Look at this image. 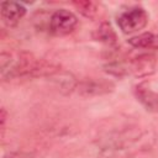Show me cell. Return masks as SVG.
Wrapping results in <instances>:
<instances>
[{
  "mask_svg": "<svg viewBox=\"0 0 158 158\" xmlns=\"http://www.w3.org/2000/svg\"><path fill=\"white\" fill-rule=\"evenodd\" d=\"M60 70L62 68L59 64L43 58H37L30 52H20L16 58L12 57L10 69L1 78L4 80L10 78H51Z\"/></svg>",
  "mask_w": 158,
  "mask_h": 158,
  "instance_id": "cell-1",
  "label": "cell"
},
{
  "mask_svg": "<svg viewBox=\"0 0 158 158\" xmlns=\"http://www.w3.org/2000/svg\"><path fill=\"white\" fill-rule=\"evenodd\" d=\"M148 23V14L141 6L131 7L117 17V25L125 35H131L143 30Z\"/></svg>",
  "mask_w": 158,
  "mask_h": 158,
  "instance_id": "cell-2",
  "label": "cell"
},
{
  "mask_svg": "<svg viewBox=\"0 0 158 158\" xmlns=\"http://www.w3.org/2000/svg\"><path fill=\"white\" fill-rule=\"evenodd\" d=\"M78 25V17L67 9L56 10L49 20V30L54 36H67L72 33Z\"/></svg>",
  "mask_w": 158,
  "mask_h": 158,
  "instance_id": "cell-3",
  "label": "cell"
},
{
  "mask_svg": "<svg viewBox=\"0 0 158 158\" xmlns=\"http://www.w3.org/2000/svg\"><path fill=\"white\" fill-rule=\"evenodd\" d=\"M115 89V84L111 80L102 78H86L78 83L77 90L81 96H99L112 93Z\"/></svg>",
  "mask_w": 158,
  "mask_h": 158,
  "instance_id": "cell-4",
  "label": "cell"
},
{
  "mask_svg": "<svg viewBox=\"0 0 158 158\" xmlns=\"http://www.w3.org/2000/svg\"><path fill=\"white\" fill-rule=\"evenodd\" d=\"M156 65H157V60H156L154 56L141 54V56L131 59L128 62V64L126 65V68H127V73H131L135 77L142 78V77L151 75L154 72Z\"/></svg>",
  "mask_w": 158,
  "mask_h": 158,
  "instance_id": "cell-5",
  "label": "cell"
},
{
  "mask_svg": "<svg viewBox=\"0 0 158 158\" xmlns=\"http://www.w3.org/2000/svg\"><path fill=\"white\" fill-rule=\"evenodd\" d=\"M0 12H1L2 22L7 27H15L26 15V7L20 2L6 0L1 2Z\"/></svg>",
  "mask_w": 158,
  "mask_h": 158,
  "instance_id": "cell-6",
  "label": "cell"
},
{
  "mask_svg": "<svg viewBox=\"0 0 158 158\" xmlns=\"http://www.w3.org/2000/svg\"><path fill=\"white\" fill-rule=\"evenodd\" d=\"M136 99L148 112H158V93L146 86L144 84H137L133 89Z\"/></svg>",
  "mask_w": 158,
  "mask_h": 158,
  "instance_id": "cell-7",
  "label": "cell"
},
{
  "mask_svg": "<svg viewBox=\"0 0 158 158\" xmlns=\"http://www.w3.org/2000/svg\"><path fill=\"white\" fill-rule=\"evenodd\" d=\"M93 38L106 46L115 47L117 44V35L109 22H101L93 32Z\"/></svg>",
  "mask_w": 158,
  "mask_h": 158,
  "instance_id": "cell-8",
  "label": "cell"
},
{
  "mask_svg": "<svg viewBox=\"0 0 158 158\" xmlns=\"http://www.w3.org/2000/svg\"><path fill=\"white\" fill-rule=\"evenodd\" d=\"M128 43L139 49H156L158 48V33L143 32L128 40Z\"/></svg>",
  "mask_w": 158,
  "mask_h": 158,
  "instance_id": "cell-9",
  "label": "cell"
},
{
  "mask_svg": "<svg viewBox=\"0 0 158 158\" xmlns=\"http://www.w3.org/2000/svg\"><path fill=\"white\" fill-rule=\"evenodd\" d=\"M57 75L59 77V79H54V83L58 85L59 90L64 94H69L72 93L74 89H77L78 86V81L77 79L74 78V75L69 72H65V70H60L57 73Z\"/></svg>",
  "mask_w": 158,
  "mask_h": 158,
  "instance_id": "cell-10",
  "label": "cell"
},
{
  "mask_svg": "<svg viewBox=\"0 0 158 158\" xmlns=\"http://www.w3.org/2000/svg\"><path fill=\"white\" fill-rule=\"evenodd\" d=\"M74 7L86 19H95L99 14V7L94 1L90 0H78L72 2Z\"/></svg>",
  "mask_w": 158,
  "mask_h": 158,
  "instance_id": "cell-11",
  "label": "cell"
},
{
  "mask_svg": "<svg viewBox=\"0 0 158 158\" xmlns=\"http://www.w3.org/2000/svg\"><path fill=\"white\" fill-rule=\"evenodd\" d=\"M2 158H31V157L22 152H10V153H6Z\"/></svg>",
  "mask_w": 158,
  "mask_h": 158,
  "instance_id": "cell-12",
  "label": "cell"
},
{
  "mask_svg": "<svg viewBox=\"0 0 158 158\" xmlns=\"http://www.w3.org/2000/svg\"><path fill=\"white\" fill-rule=\"evenodd\" d=\"M6 118H7V111L5 110V107H1V112H0V125H1V131H2V132H4V130H5Z\"/></svg>",
  "mask_w": 158,
  "mask_h": 158,
  "instance_id": "cell-13",
  "label": "cell"
}]
</instances>
